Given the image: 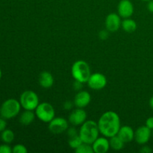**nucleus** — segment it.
Returning <instances> with one entry per match:
<instances>
[{
  "mask_svg": "<svg viewBox=\"0 0 153 153\" xmlns=\"http://www.w3.org/2000/svg\"><path fill=\"white\" fill-rule=\"evenodd\" d=\"M97 124L100 134L109 138L117 135L121 127L119 115L112 111L105 112L100 117Z\"/></svg>",
  "mask_w": 153,
  "mask_h": 153,
  "instance_id": "1",
  "label": "nucleus"
},
{
  "mask_svg": "<svg viewBox=\"0 0 153 153\" xmlns=\"http://www.w3.org/2000/svg\"><path fill=\"white\" fill-rule=\"evenodd\" d=\"M98 124L94 120H86L81 125L79 134L83 143L92 144L100 134Z\"/></svg>",
  "mask_w": 153,
  "mask_h": 153,
  "instance_id": "2",
  "label": "nucleus"
},
{
  "mask_svg": "<svg viewBox=\"0 0 153 153\" xmlns=\"http://www.w3.org/2000/svg\"><path fill=\"white\" fill-rule=\"evenodd\" d=\"M71 74L75 80L87 83L91 75L89 64L83 60L76 61L72 66Z\"/></svg>",
  "mask_w": 153,
  "mask_h": 153,
  "instance_id": "3",
  "label": "nucleus"
},
{
  "mask_svg": "<svg viewBox=\"0 0 153 153\" xmlns=\"http://www.w3.org/2000/svg\"><path fill=\"white\" fill-rule=\"evenodd\" d=\"M20 102L16 99H7L0 107V117L5 120H10L19 114L21 110Z\"/></svg>",
  "mask_w": 153,
  "mask_h": 153,
  "instance_id": "4",
  "label": "nucleus"
},
{
  "mask_svg": "<svg viewBox=\"0 0 153 153\" xmlns=\"http://www.w3.org/2000/svg\"><path fill=\"white\" fill-rule=\"evenodd\" d=\"M19 102L22 108L29 111H34L40 104L38 96L32 91L22 92L19 97Z\"/></svg>",
  "mask_w": 153,
  "mask_h": 153,
  "instance_id": "5",
  "label": "nucleus"
},
{
  "mask_svg": "<svg viewBox=\"0 0 153 153\" xmlns=\"http://www.w3.org/2000/svg\"><path fill=\"white\" fill-rule=\"evenodd\" d=\"M34 111L36 117L43 123H49L55 117V108L49 102L40 103Z\"/></svg>",
  "mask_w": 153,
  "mask_h": 153,
  "instance_id": "6",
  "label": "nucleus"
},
{
  "mask_svg": "<svg viewBox=\"0 0 153 153\" xmlns=\"http://www.w3.org/2000/svg\"><path fill=\"white\" fill-rule=\"evenodd\" d=\"M49 130L52 134H61L69 128L68 121L62 117H55L49 123Z\"/></svg>",
  "mask_w": 153,
  "mask_h": 153,
  "instance_id": "7",
  "label": "nucleus"
},
{
  "mask_svg": "<svg viewBox=\"0 0 153 153\" xmlns=\"http://www.w3.org/2000/svg\"><path fill=\"white\" fill-rule=\"evenodd\" d=\"M87 83H88V87L91 89L100 91V90L103 89L106 86L107 79L102 73H93L91 75Z\"/></svg>",
  "mask_w": 153,
  "mask_h": 153,
  "instance_id": "8",
  "label": "nucleus"
},
{
  "mask_svg": "<svg viewBox=\"0 0 153 153\" xmlns=\"http://www.w3.org/2000/svg\"><path fill=\"white\" fill-rule=\"evenodd\" d=\"M121 22L122 21H121L120 16L118 13H111L106 16L105 25L108 31L110 32H115L120 28Z\"/></svg>",
  "mask_w": 153,
  "mask_h": 153,
  "instance_id": "9",
  "label": "nucleus"
},
{
  "mask_svg": "<svg viewBox=\"0 0 153 153\" xmlns=\"http://www.w3.org/2000/svg\"><path fill=\"white\" fill-rule=\"evenodd\" d=\"M152 135V131L146 126H140L134 131V140L138 144L144 145L148 143Z\"/></svg>",
  "mask_w": 153,
  "mask_h": 153,
  "instance_id": "10",
  "label": "nucleus"
},
{
  "mask_svg": "<svg viewBox=\"0 0 153 153\" xmlns=\"http://www.w3.org/2000/svg\"><path fill=\"white\" fill-rule=\"evenodd\" d=\"M87 113L83 108H77V109L73 111L69 115L68 121L74 126H78L83 124L86 121Z\"/></svg>",
  "mask_w": 153,
  "mask_h": 153,
  "instance_id": "11",
  "label": "nucleus"
},
{
  "mask_svg": "<svg viewBox=\"0 0 153 153\" xmlns=\"http://www.w3.org/2000/svg\"><path fill=\"white\" fill-rule=\"evenodd\" d=\"M118 14L120 17L129 18L134 13V5L130 0H121L117 6Z\"/></svg>",
  "mask_w": 153,
  "mask_h": 153,
  "instance_id": "12",
  "label": "nucleus"
},
{
  "mask_svg": "<svg viewBox=\"0 0 153 153\" xmlns=\"http://www.w3.org/2000/svg\"><path fill=\"white\" fill-rule=\"evenodd\" d=\"M91 101V96L88 91H80L76 94L74 98V105L77 108H84L90 104Z\"/></svg>",
  "mask_w": 153,
  "mask_h": 153,
  "instance_id": "13",
  "label": "nucleus"
},
{
  "mask_svg": "<svg viewBox=\"0 0 153 153\" xmlns=\"http://www.w3.org/2000/svg\"><path fill=\"white\" fill-rule=\"evenodd\" d=\"M92 148L95 153H105L110 149V143L108 137H97V140L92 143Z\"/></svg>",
  "mask_w": 153,
  "mask_h": 153,
  "instance_id": "14",
  "label": "nucleus"
},
{
  "mask_svg": "<svg viewBox=\"0 0 153 153\" xmlns=\"http://www.w3.org/2000/svg\"><path fill=\"white\" fill-rule=\"evenodd\" d=\"M117 135L125 143H130L134 139V131L129 126H123L120 127Z\"/></svg>",
  "mask_w": 153,
  "mask_h": 153,
  "instance_id": "15",
  "label": "nucleus"
},
{
  "mask_svg": "<svg viewBox=\"0 0 153 153\" xmlns=\"http://www.w3.org/2000/svg\"><path fill=\"white\" fill-rule=\"evenodd\" d=\"M39 84L45 89L50 88L54 84L53 76L49 72L43 71L39 76Z\"/></svg>",
  "mask_w": 153,
  "mask_h": 153,
  "instance_id": "16",
  "label": "nucleus"
},
{
  "mask_svg": "<svg viewBox=\"0 0 153 153\" xmlns=\"http://www.w3.org/2000/svg\"><path fill=\"white\" fill-rule=\"evenodd\" d=\"M35 113L33 111L25 110L19 117V123L22 126H29L35 119Z\"/></svg>",
  "mask_w": 153,
  "mask_h": 153,
  "instance_id": "17",
  "label": "nucleus"
},
{
  "mask_svg": "<svg viewBox=\"0 0 153 153\" xmlns=\"http://www.w3.org/2000/svg\"><path fill=\"white\" fill-rule=\"evenodd\" d=\"M137 23L131 18H126L121 22V27L127 33H132L137 29Z\"/></svg>",
  "mask_w": 153,
  "mask_h": 153,
  "instance_id": "18",
  "label": "nucleus"
},
{
  "mask_svg": "<svg viewBox=\"0 0 153 153\" xmlns=\"http://www.w3.org/2000/svg\"><path fill=\"white\" fill-rule=\"evenodd\" d=\"M109 143H110V147L116 151H119L123 149L124 144H125V143L120 138L117 134L110 137Z\"/></svg>",
  "mask_w": 153,
  "mask_h": 153,
  "instance_id": "19",
  "label": "nucleus"
},
{
  "mask_svg": "<svg viewBox=\"0 0 153 153\" xmlns=\"http://www.w3.org/2000/svg\"><path fill=\"white\" fill-rule=\"evenodd\" d=\"M15 138V134L12 130L9 128H5L1 132V140L4 143H11Z\"/></svg>",
  "mask_w": 153,
  "mask_h": 153,
  "instance_id": "20",
  "label": "nucleus"
},
{
  "mask_svg": "<svg viewBox=\"0 0 153 153\" xmlns=\"http://www.w3.org/2000/svg\"><path fill=\"white\" fill-rule=\"evenodd\" d=\"M83 143L82 140L81 139L80 136L79 134H77V135L74 136V137H69V140H68V143L69 146L73 149H76L80 146L82 143Z\"/></svg>",
  "mask_w": 153,
  "mask_h": 153,
  "instance_id": "21",
  "label": "nucleus"
},
{
  "mask_svg": "<svg viewBox=\"0 0 153 153\" xmlns=\"http://www.w3.org/2000/svg\"><path fill=\"white\" fill-rule=\"evenodd\" d=\"M75 152L76 153H93L94 149H93L92 146H91V144L82 143L77 149H75Z\"/></svg>",
  "mask_w": 153,
  "mask_h": 153,
  "instance_id": "22",
  "label": "nucleus"
},
{
  "mask_svg": "<svg viewBox=\"0 0 153 153\" xmlns=\"http://www.w3.org/2000/svg\"><path fill=\"white\" fill-rule=\"evenodd\" d=\"M28 149L24 145L22 144H16L12 148V152L13 153H27Z\"/></svg>",
  "mask_w": 153,
  "mask_h": 153,
  "instance_id": "23",
  "label": "nucleus"
},
{
  "mask_svg": "<svg viewBox=\"0 0 153 153\" xmlns=\"http://www.w3.org/2000/svg\"><path fill=\"white\" fill-rule=\"evenodd\" d=\"M12 148L8 143H3L0 145V153H11Z\"/></svg>",
  "mask_w": 153,
  "mask_h": 153,
  "instance_id": "24",
  "label": "nucleus"
},
{
  "mask_svg": "<svg viewBox=\"0 0 153 153\" xmlns=\"http://www.w3.org/2000/svg\"><path fill=\"white\" fill-rule=\"evenodd\" d=\"M67 134H68L69 137H74V136L77 135L79 134V132L76 130V128L75 127H70V128H68L67 130Z\"/></svg>",
  "mask_w": 153,
  "mask_h": 153,
  "instance_id": "25",
  "label": "nucleus"
},
{
  "mask_svg": "<svg viewBox=\"0 0 153 153\" xmlns=\"http://www.w3.org/2000/svg\"><path fill=\"white\" fill-rule=\"evenodd\" d=\"M109 31H108L107 29L106 30H102V31H100V33H99V37H100V39H101V40H106V39H108V37H109Z\"/></svg>",
  "mask_w": 153,
  "mask_h": 153,
  "instance_id": "26",
  "label": "nucleus"
},
{
  "mask_svg": "<svg viewBox=\"0 0 153 153\" xmlns=\"http://www.w3.org/2000/svg\"><path fill=\"white\" fill-rule=\"evenodd\" d=\"M83 84L84 83L79 82V81L75 80L74 83H73V88L76 91H80L82 90V86H83Z\"/></svg>",
  "mask_w": 153,
  "mask_h": 153,
  "instance_id": "27",
  "label": "nucleus"
},
{
  "mask_svg": "<svg viewBox=\"0 0 153 153\" xmlns=\"http://www.w3.org/2000/svg\"><path fill=\"white\" fill-rule=\"evenodd\" d=\"M7 127V122L4 118L0 117V133L4 131Z\"/></svg>",
  "mask_w": 153,
  "mask_h": 153,
  "instance_id": "28",
  "label": "nucleus"
},
{
  "mask_svg": "<svg viewBox=\"0 0 153 153\" xmlns=\"http://www.w3.org/2000/svg\"><path fill=\"white\" fill-rule=\"evenodd\" d=\"M73 104H74V103H73L72 102L66 101L65 102H64V104H63V108H64V109H65V110H70V109H72V108L73 107Z\"/></svg>",
  "mask_w": 153,
  "mask_h": 153,
  "instance_id": "29",
  "label": "nucleus"
},
{
  "mask_svg": "<svg viewBox=\"0 0 153 153\" xmlns=\"http://www.w3.org/2000/svg\"><path fill=\"white\" fill-rule=\"evenodd\" d=\"M146 126L151 130L153 129V117H150L146 120Z\"/></svg>",
  "mask_w": 153,
  "mask_h": 153,
  "instance_id": "30",
  "label": "nucleus"
},
{
  "mask_svg": "<svg viewBox=\"0 0 153 153\" xmlns=\"http://www.w3.org/2000/svg\"><path fill=\"white\" fill-rule=\"evenodd\" d=\"M140 152L141 153H151L152 152V149L149 146H144L141 147V149H140Z\"/></svg>",
  "mask_w": 153,
  "mask_h": 153,
  "instance_id": "31",
  "label": "nucleus"
},
{
  "mask_svg": "<svg viewBox=\"0 0 153 153\" xmlns=\"http://www.w3.org/2000/svg\"><path fill=\"white\" fill-rule=\"evenodd\" d=\"M147 9L149 12L153 13V0H150V1H148Z\"/></svg>",
  "mask_w": 153,
  "mask_h": 153,
  "instance_id": "32",
  "label": "nucleus"
},
{
  "mask_svg": "<svg viewBox=\"0 0 153 153\" xmlns=\"http://www.w3.org/2000/svg\"><path fill=\"white\" fill-rule=\"evenodd\" d=\"M149 106H150L151 108L153 110V96L151 97L150 100H149Z\"/></svg>",
  "mask_w": 153,
  "mask_h": 153,
  "instance_id": "33",
  "label": "nucleus"
},
{
  "mask_svg": "<svg viewBox=\"0 0 153 153\" xmlns=\"http://www.w3.org/2000/svg\"><path fill=\"white\" fill-rule=\"evenodd\" d=\"M1 76H2V72H1V68H0V80H1Z\"/></svg>",
  "mask_w": 153,
  "mask_h": 153,
  "instance_id": "34",
  "label": "nucleus"
},
{
  "mask_svg": "<svg viewBox=\"0 0 153 153\" xmlns=\"http://www.w3.org/2000/svg\"><path fill=\"white\" fill-rule=\"evenodd\" d=\"M142 1H150V0H142Z\"/></svg>",
  "mask_w": 153,
  "mask_h": 153,
  "instance_id": "35",
  "label": "nucleus"
},
{
  "mask_svg": "<svg viewBox=\"0 0 153 153\" xmlns=\"http://www.w3.org/2000/svg\"><path fill=\"white\" fill-rule=\"evenodd\" d=\"M152 135H153V129H152Z\"/></svg>",
  "mask_w": 153,
  "mask_h": 153,
  "instance_id": "36",
  "label": "nucleus"
}]
</instances>
